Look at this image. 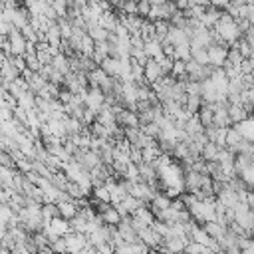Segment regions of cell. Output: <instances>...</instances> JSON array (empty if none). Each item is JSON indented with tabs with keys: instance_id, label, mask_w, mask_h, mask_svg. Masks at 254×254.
I'll return each instance as SVG.
<instances>
[{
	"instance_id": "2",
	"label": "cell",
	"mask_w": 254,
	"mask_h": 254,
	"mask_svg": "<svg viewBox=\"0 0 254 254\" xmlns=\"http://www.w3.org/2000/svg\"><path fill=\"white\" fill-rule=\"evenodd\" d=\"M161 77H165L163 65L159 64V60L149 58V62L145 64V79H147L149 83H155V81H159Z\"/></svg>"
},
{
	"instance_id": "15",
	"label": "cell",
	"mask_w": 254,
	"mask_h": 254,
	"mask_svg": "<svg viewBox=\"0 0 254 254\" xmlns=\"http://www.w3.org/2000/svg\"><path fill=\"white\" fill-rule=\"evenodd\" d=\"M244 60H246V58L240 54V50H238L236 46H232V48L228 50V60H226V64H230V65H240Z\"/></svg>"
},
{
	"instance_id": "8",
	"label": "cell",
	"mask_w": 254,
	"mask_h": 254,
	"mask_svg": "<svg viewBox=\"0 0 254 254\" xmlns=\"http://www.w3.org/2000/svg\"><path fill=\"white\" fill-rule=\"evenodd\" d=\"M119 65H121V60H119V58H113V56H107V58L99 64V67H101L105 73L113 75V77L119 75Z\"/></svg>"
},
{
	"instance_id": "18",
	"label": "cell",
	"mask_w": 254,
	"mask_h": 254,
	"mask_svg": "<svg viewBox=\"0 0 254 254\" xmlns=\"http://www.w3.org/2000/svg\"><path fill=\"white\" fill-rule=\"evenodd\" d=\"M151 2L149 0H139V16H143V18H147L149 16V12H151Z\"/></svg>"
},
{
	"instance_id": "19",
	"label": "cell",
	"mask_w": 254,
	"mask_h": 254,
	"mask_svg": "<svg viewBox=\"0 0 254 254\" xmlns=\"http://www.w3.org/2000/svg\"><path fill=\"white\" fill-rule=\"evenodd\" d=\"M236 24H238V28H240V32H242V36L252 28V22H250V18H240V20H236Z\"/></svg>"
},
{
	"instance_id": "21",
	"label": "cell",
	"mask_w": 254,
	"mask_h": 254,
	"mask_svg": "<svg viewBox=\"0 0 254 254\" xmlns=\"http://www.w3.org/2000/svg\"><path fill=\"white\" fill-rule=\"evenodd\" d=\"M175 4H177L179 10H189L190 8V0H175Z\"/></svg>"
},
{
	"instance_id": "20",
	"label": "cell",
	"mask_w": 254,
	"mask_h": 254,
	"mask_svg": "<svg viewBox=\"0 0 254 254\" xmlns=\"http://www.w3.org/2000/svg\"><path fill=\"white\" fill-rule=\"evenodd\" d=\"M232 4V0H210V6H216L220 10H226Z\"/></svg>"
},
{
	"instance_id": "17",
	"label": "cell",
	"mask_w": 254,
	"mask_h": 254,
	"mask_svg": "<svg viewBox=\"0 0 254 254\" xmlns=\"http://www.w3.org/2000/svg\"><path fill=\"white\" fill-rule=\"evenodd\" d=\"M119 10L123 14H139V0H125Z\"/></svg>"
},
{
	"instance_id": "22",
	"label": "cell",
	"mask_w": 254,
	"mask_h": 254,
	"mask_svg": "<svg viewBox=\"0 0 254 254\" xmlns=\"http://www.w3.org/2000/svg\"><path fill=\"white\" fill-rule=\"evenodd\" d=\"M87 4H89V0H69V6H77V8H83Z\"/></svg>"
},
{
	"instance_id": "16",
	"label": "cell",
	"mask_w": 254,
	"mask_h": 254,
	"mask_svg": "<svg viewBox=\"0 0 254 254\" xmlns=\"http://www.w3.org/2000/svg\"><path fill=\"white\" fill-rule=\"evenodd\" d=\"M240 179L246 183V187H252L254 189V163H250L246 169L240 171Z\"/></svg>"
},
{
	"instance_id": "3",
	"label": "cell",
	"mask_w": 254,
	"mask_h": 254,
	"mask_svg": "<svg viewBox=\"0 0 254 254\" xmlns=\"http://www.w3.org/2000/svg\"><path fill=\"white\" fill-rule=\"evenodd\" d=\"M99 216H101V220H103L105 224H113V226H117V224L123 220V214L119 212V208H117L115 204H113V206H109V204H107V206L101 210V214H99Z\"/></svg>"
},
{
	"instance_id": "4",
	"label": "cell",
	"mask_w": 254,
	"mask_h": 254,
	"mask_svg": "<svg viewBox=\"0 0 254 254\" xmlns=\"http://www.w3.org/2000/svg\"><path fill=\"white\" fill-rule=\"evenodd\" d=\"M145 54H147L149 58H153V60H161V58L165 56V52H163V42H161L159 38L147 40V42H145Z\"/></svg>"
},
{
	"instance_id": "1",
	"label": "cell",
	"mask_w": 254,
	"mask_h": 254,
	"mask_svg": "<svg viewBox=\"0 0 254 254\" xmlns=\"http://www.w3.org/2000/svg\"><path fill=\"white\" fill-rule=\"evenodd\" d=\"M228 44H212L208 48V60H210V65L212 67H224L226 65V60H228V50L226 48Z\"/></svg>"
},
{
	"instance_id": "12",
	"label": "cell",
	"mask_w": 254,
	"mask_h": 254,
	"mask_svg": "<svg viewBox=\"0 0 254 254\" xmlns=\"http://www.w3.org/2000/svg\"><path fill=\"white\" fill-rule=\"evenodd\" d=\"M87 34L95 40V42H107L109 40V30H105V28H101V26H91L89 30H87Z\"/></svg>"
},
{
	"instance_id": "6",
	"label": "cell",
	"mask_w": 254,
	"mask_h": 254,
	"mask_svg": "<svg viewBox=\"0 0 254 254\" xmlns=\"http://www.w3.org/2000/svg\"><path fill=\"white\" fill-rule=\"evenodd\" d=\"M46 42H50L52 46L60 48L62 42H64V36H62V28L58 22H52V26L46 30Z\"/></svg>"
},
{
	"instance_id": "7",
	"label": "cell",
	"mask_w": 254,
	"mask_h": 254,
	"mask_svg": "<svg viewBox=\"0 0 254 254\" xmlns=\"http://www.w3.org/2000/svg\"><path fill=\"white\" fill-rule=\"evenodd\" d=\"M58 208H60V216H64L67 220H71L79 214V208L75 206V200H60Z\"/></svg>"
},
{
	"instance_id": "5",
	"label": "cell",
	"mask_w": 254,
	"mask_h": 254,
	"mask_svg": "<svg viewBox=\"0 0 254 254\" xmlns=\"http://www.w3.org/2000/svg\"><path fill=\"white\" fill-rule=\"evenodd\" d=\"M228 115L232 123H242L248 119V109L244 107V103H230L228 105Z\"/></svg>"
},
{
	"instance_id": "14",
	"label": "cell",
	"mask_w": 254,
	"mask_h": 254,
	"mask_svg": "<svg viewBox=\"0 0 254 254\" xmlns=\"http://www.w3.org/2000/svg\"><path fill=\"white\" fill-rule=\"evenodd\" d=\"M196 64L200 65H210V60H208V50L206 48H198V50H192V58Z\"/></svg>"
},
{
	"instance_id": "9",
	"label": "cell",
	"mask_w": 254,
	"mask_h": 254,
	"mask_svg": "<svg viewBox=\"0 0 254 254\" xmlns=\"http://www.w3.org/2000/svg\"><path fill=\"white\" fill-rule=\"evenodd\" d=\"M220 16H222V10L220 8H216V6H208V10H206V14H204V18L200 20L206 28H214L216 24H218V20H220Z\"/></svg>"
},
{
	"instance_id": "11",
	"label": "cell",
	"mask_w": 254,
	"mask_h": 254,
	"mask_svg": "<svg viewBox=\"0 0 254 254\" xmlns=\"http://www.w3.org/2000/svg\"><path fill=\"white\" fill-rule=\"evenodd\" d=\"M24 6L28 8L30 14H44V10L52 4H48L46 0H24Z\"/></svg>"
},
{
	"instance_id": "13",
	"label": "cell",
	"mask_w": 254,
	"mask_h": 254,
	"mask_svg": "<svg viewBox=\"0 0 254 254\" xmlns=\"http://www.w3.org/2000/svg\"><path fill=\"white\" fill-rule=\"evenodd\" d=\"M220 149H222V147H218L214 141H208V143L204 145V149H202V159H204V161H216V155H218Z\"/></svg>"
},
{
	"instance_id": "10",
	"label": "cell",
	"mask_w": 254,
	"mask_h": 254,
	"mask_svg": "<svg viewBox=\"0 0 254 254\" xmlns=\"http://www.w3.org/2000/svg\"><path fill=\"white\" fill-rule=\"evenodd\" d=\"M117 24H119V16H117L113 10L103 12V16L99 18V26H101V28H105V30H109V32H115Z\"/></svg>"
},
{
	"instance_id": "23",
	"label": "cell",
	"mask_w": 254,
	"mask_h": 254,
	"mask_svg": "<svg viewBox=\"0 0 254 254\" xmlns=\"http://www.w3.org/2000/svg\"><path fill=\"white\" fill-rule=\"evenodd\" d=\"M149 2H151L153 6H163V4H165V2H169V0H149Z\"/></svg>"
}]
</instances>
